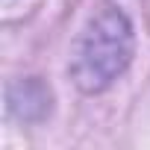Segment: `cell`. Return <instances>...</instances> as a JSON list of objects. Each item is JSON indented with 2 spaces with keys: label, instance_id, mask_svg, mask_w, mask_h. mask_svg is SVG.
Segmentation results:
<instances>
[{
  "label": "cell",
  "instance_id": "1",
  "mask_svg": "<svg viewBox=\"0 0 150 150\" xmlns=\"http://www.w3.org/2000/svg\"><path fill=\"white\" fill-rule=\"evenodd\" d=\"M132 53V33L118 9H106L88 21L74 56V77L86 91L106 88L127 68Z\"/></svg>",
  "mask_w": 150,
  "mask_h": 150
}]
</instances>
